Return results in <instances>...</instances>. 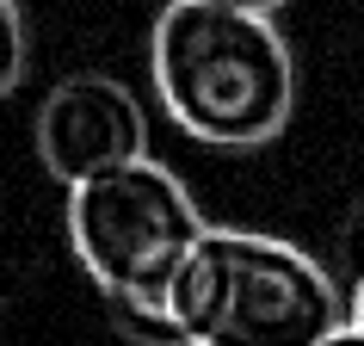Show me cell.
<instances>
[{"label":"cell","instance_id":"3957f363","mask_svg":"<svg viewBox=\"0 0 364 346\" xmlns=\"http://www.w3.org/2000/svg\"><path fill=\"white\" fill-rule=\"evenodd\" d=\"M68 248L112 309H167V285L210 229L186 179L130 154L68 186Z\"/></svg>","mask_w":364,"mask_h":346},{"label":"cell","instance_id":"52a82bcc","mask_svg":"<svg viewBox=\"0 0 364 346\" xmlns=\"http://www.w3.org/2000/svg\"><path fill=\"white\" fill-rule=\"evenodd\" d=\"M216 6H241V13H272V19L284 13V0H216Z\"/></svg>","mask_w":364,"mask_h":346},{"label":"cell","instance_id":"8992f818","mask_svg":"<svg viewBox=\"0 0 364 346\" xmlns=\"http://www.w3.org/2000/svg\"><path fill=\"white\" fill-rule=\"evenodd\" d=\"M340 340H364V272H358V290H352V309H346V334Z\"/></svg>","mask_w":364,"mask_h":346},{"label":"cell","instance_id":"5b68a950","mask_svg":"<svg viewBox=\"0 0 364 346\" xmlns=\"http://www.w3.org/2000/svg\"><path fill=\"white\" fill-rule=\"evenodd\" d=\"M31 68V31H25L19 0H0V99L13 93Z\"/></svg>","mask_w":364,"mask_h":346},{"label":"cell","instance_id":"277c9868","mask_svg":"<svg viewBox=\"0 0 364 346\" xmlns=\"http://www.w3.org/2000/svg\"><path fill=\"white\" fill-rule=\"evenodd\" d=\"M31 136H38L43 173L56 186H75V179L112 167V161L149 154V112L117 75L87 68V75H62L43 93Z\"/></svg>","mask_w":364,"mask_h":346},{"label":"cell","instance_id":"6da1fadb","mask_svg":"<svg viewBox=\"0 0 364 346\" xmlns=\"http://www.w3.org/2000/svg\"><path fill=\"white\" fill-rule=\"evenodd\" d=\"M154 99L204 149H266L296 112V62L272 13L167 0L149 38Z\"/></svg>","mask_w":364,"mask_h":346},{"label":"cell","instance_id":"7a4b0ae2","mask_svg":"<svg viewBox=\"0 0 364 346\" xmlns=\"http://www.w3.org/2000/svg\"><path fill=\"white\" fill-rule=\"evenodd\" d=\"M186 346H333L346 303L315 253L253 229H204L167 285Z\"/></svg>","mask_w":364,"mask_h":346}]
</instances>
